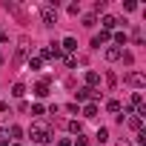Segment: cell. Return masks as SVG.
I'll list each match as a JSON object with an SVG mask.
<instances>
[{"instance_id": "6da1fadb", "label": "cell", "mask_w": 146, "mask_h": 146, "mask_svg": "<svg viewBox=\"0 0 146 146\" xmlns=\"http://www.w3.org/2000/svg\"><path fill=\"white\" fill-rule=\"evenodd\" d=\"M29 137H32L35 143H49V140H52V129H49V123L35 120V123L29 126Z\"/></svg>"}, {"instance_id": "7a4b0ae2", "label": "cell", "mask_w": 146, "mask_h": 146, "mask_svg": "<svg viewBox=\"0 0 146 146\" xmlns=\"http://www.w3.org/2000/svg\"><path fill=\"white\" fill-rule=\"evenodd\" d=\"M40 17H43L46 26H54V23H57V0H54V3H46V6L40 9Z\"/></svg>"}, {"instance_id": "3957f363", "label": "cell", "mask_w": 146, "mask_h": 146, "mask_svg": "<svg viewBox=\"0 0 146 146\" xmlns=\"http://www.w3.org/2000/svg\"><path fill=\"white\" fill-rule=\"evenodd\" d=\"M129 86H135V89H143L146 86V78L140 75V72H126V78H123Z\"/></svg>"}, {"instance_id": "277c9868", "label": "cell", "mask_w": 146, "mask_h": 146, "mask_svg": "<svg viewBox=\"0 0 146 146\" xmlns=\"http://www.w3.org/2000/svg\"><path fill=\"white\" fill-rule=\"evenodd\" d=\"M29 43H32V40H29V37L23 35V37H20V46H17V54H15V63H20V60H23V57L29 54V49H32Z\"/></svg>"}, {"instance_id": "5b68a950", "label": "cell", "mask_w": 146, "mask_h": 146, "mask_svg": "<svg viewBox=\"0 0 146 146\" xmlns=\"http://www.w3.org/2000/svg\"><path fill=\"white\" fill-rule=\"evenodd\" d=\"M109 40H112V35L100 29V35H95V37H92V49H100V46H106Z\"/></svg>"}, {"instance_id": "8992f818", "label": "cell", "mask_w": 146, "mask_h": 146, "mask_svg": "<svg viewBox=\"0 0 146 146\" xmlns=\"http://www.w3.org/2000/svg\"><path fill=\"white\" fill-rule=\"evenodd\" d=\"M126 126H129L132 132H143V117H140V115H129V117H126Z\"/></svg>"}, {"instance_id": "52a82bcc", "label": "cell", "mask_w": 146, "mask_h": 146, "mask_svg": "<svg viewBox=\"0 0 146 146\" xmlns=\"http://www.w3.org/2000/svg\"><path fill=\"white\" fill-rule=\"evenodd\" d=\"M83 80H86V89H95V86L100 83V75H98V72H92V69H89L86 75H83Z\"/></svg>"}, {"instance_id": "ba28073f", "label": "cell", "mask_w": 146, "mask_h": 146, "mask_svg": "<svg viewBox=\"0 0 146 146\" xmlns=\"http://www.w3.org/2000/svg\"><path fill=\"white\" fill-rule=\"evenodd\" d=\"M75 98H78L80 103H89V100L95 98V89H86V86H83V89H78V92H75Z\"/></svg>"}, {"instance_id": "9c48e42d", "label": "cell", "mask_w": 146, "mask_h": 146, "mask_svg": "<svg viewBox=\"0 0 146 146\" xmlns=\"http://www.w3.org/2000/svg\"><path fill=\"white\" fill-rule=\"evenodd\" d=\"M100 23H103V32H112V29H117V23H120V20H117V17H112V15H103V20H100Z\"/></svg>"}, {"instance_id": "30bf717a", "label": "cell", "mask_w": 146, "mask_h": 146, "mask_svg": "<svg viewBox=\"0 0 146 146\" xmlns=\"http://www.w3.org/2000/svg\"><path fill=\"white\" fill-rule=\"evenodd\" d=\"M103 54H106V60H112V63H115V60H120L123 49H117V46H106V52H103Z\"/></svg>"}, {"instance_id": "8fae6325", "label": "cell", "mask_w": 146, "mask_h": 146, "mask_svg": "<svg viewBox=\"0 0 146 146\" xmlns=\"http://www.w3.org/2000/svg\"><path fill=\"white\" fill-rule=\"evenodd\" d=\"M75 49H78V40H75V37H63V43H60V52H69V54H72Z\"/></svg>"}, {"instance_id": "7c38bea8", "label": "cell", "mask_w": 146, "mask_h": 146, "mask_svg": "<svg viewBox=\"0 0 146 146\" xmlns=\"http://www.w3.org/2000/svg\"><path fill=\"white\" fill-rule=\"evenodd\" d=\"M9 137H12V140L17 143V140L23 137V126H17V123H12V126H9Z\"/></svg>"}, {"instance_id": "4fadbf2b", "label": "cell", "mask_w": 146, "mask_h": 146, "mask_svg": "<svg viewBox=\"0 0 146 146\" xmlns=\"http://www.w3.org/2000/svg\"><path fill=\"white\" fill-rule=\"evenodd\" d=\"M35 95H37V98H49V83H46V80H40V83L35 86Z\"/></svg>"}, {"instance_id": "5bb4252c", "label": "cell", "mask_w": 146, "mask_h": 146, "mask_svg": "<svg viewBox=\"0 0 146 146\" xmlns=\"http://www.w3.org/2000/svg\"><path fill=\"white\" fill-rule=\"evenodd\" d=\"M80 112H83V117H95V115H98V103H92V100H89Z\"/></svg>"}, {"instance_id": "9a60e30c", "label": "cell", "mask_w": 146, "mask_h": 146, "mask_svg": "<svg viewBox=\"0 0 146 146\" xmlns=\"http://www.w3.org/2000/svg\"><path fill=\"white\" fill-rule=\"evenodd\" d=\"M23 95H26V86H23V83H15V86H12V98L23 100Z\"/></svg>"}, {"instance_id": "2e32d148", "label": "cell", "mask_w": 146, "mask_h": 146, "mask_svg": "<svg viewBox=\"0 0 146 146\" xmlns=\"http://www.w3.org/2000/svg\"><path fill=\"white\" fill-rule=\"evenodd\" d=\"M3 6H6V12H12V15H17V17H23V9H20L17 3H9V0H6Z\"/></svg>"}, {"instance_id": "e0dca14e", "label": "cell", "mask_w": 146, "mask_h": 146, "mask_svg": "<svg viewBox=\"0 0 146 146\" xmlns=\"http://www.w3.org/2000/svg\"><path fill=\"white\" fill-rule=\"evenodd\" d=\"M115 43H117V49L126 46V43H129V35H126V32H115Z\"/></svg>"}, {"instance_id": "ac0fdd59", "label": "cell", "mask_w": 146, "mask_h": 146, "mask_svg": "<svg viewBox=\"0 0 146 146\" xmlns=\"http://www.w3.org/2000/svg\"><path fill=\"white\" fill-rule=\"evenodd\" d=\"M29 69H32V72H40V69H43V60H40L37 54H35V57H29Z\"/></svg>"}, {"instance_id": "d6986e66", "label": "cell", "mask_w": 146, "mask_h": 146, "mask_svg": "<svg viewBox=\"0 0 146 146\" xmlns=\"http://www.w3.org/2000/svg\"><path fill=\"white\" fill-rule=\"evenodd\" d=\"M95 23H98V17H95V15H83V26H86V29H92Z\"/></svg>"}, {"instance_id": "ffe728a7", "label": "cell", "mask_w": 146, "mask_h": 146, "mask_svg": "<svg viewBox=\"0 0 146 146\" xmlns=\"http://www.w3.org/2000/svg\"><path fill=\"white\" fill-rule=\"evenodd\" d=\"M106 109H109V112H120L123 106H120V100H106Z\"/></svg>"}, {"instance_id": "44dd1931", "label": "cell", "mask_w": 146, "mask_h": 146, "mask_svg": "<svg viewBox=\"0 0 146 146\" xmlns=\"http://www.w3.org/2000/svg\"><path fill=\"white\" fill-rule=\"evenodd\" d=\"M95 137H98V140H100V143H106V140H109V129H103V126H100V129H98V135H95Z\"/></svg>"}, {"instance_id": "7402d4cb", "label": "cell", "mask_w": 146, "mask_h": 146, "mask_svg": "<svg viewBox=\"0 0 146 146\" xmlns=\"http://www.w3.org/2000/svg\"><path fill=\"white\" fill-rule=\"evenodd\" d=\"M9 140H12L9 137V129H0V146H9Z\"/></svg>"}, {"instance_id": "603a6c76", "label": "cell", "mask_w": 146, "mask_h": 146, "mask_svg": "<svg viewBox=\"0 0 146 146\" xmlns=\"http://www.w3.org/2000/svg\"><path fill=\"white\" fill-rule=\"evenodd\" d=\"M72 146H89V140H86V137H83V135H78V137H75V140H72Z\"/></svg>"}, {"instance_id": "cb8c5ba5", "label": "cell", "mask_w": 146, "mask_h": 146, "mask_svg": "<svg viewBox=\"0 0 146 146\" xmlns=\"http://www.w3.org/2000/svg\"><path fill=\"white\" fill-rule=\"evenodd\" d=\"M29 112H32V115H43L46 109H43V103H35V106H29Z\"/></svg>"}, {"instance_id": "d4e9b609", "label": "cell", "mask_w": 146, "mask_h": 146, "mask_svg": "<svg viewBox=\"0 0 146 146\" xmlns=\"http://www.w3.org/2000/svg\"><path fill=\"white\" fill-rule=\"evenodd\" d=\"M63 63H66V69H75V66H78V60L72 57V54H66V60H63Z\"/></svg>"}, {"instance_id": "484cf974", "label": "cell", "mask_w": 146, "mask_h": 146, "mask_svg": "<svg viewBox=\"0 0 146 146\" xmlns=\"http://www.w3.org/2000/svg\"><path fill=\"white\" fill-rule=\"evenodd\" d=\"M120 60H123V63H126V66H132V63H135V57H132V54H129V52H123V54H120Z\"/></svg>"}, {"instance_id": "4316f807", "label": "cell", "mask_w": 146, "mask_h": 146, "mask_svg": "<svg viewBox=\"0 0 146 146\" xmlns=\"http://www.w3.org/2000/svg\"><path fill=\"white\" fill-rule=\"evenodd\" d=\"M66 112H72V115H80V106H78V103H69V106H66Z\"/></svg>"}, {"instance_id": "83f0119b", "label": "cell", "mask_w": 146, "mask_h": 146, "mask_svg": "<svg viewBox=\"0 0 146 146\" xmlns=\"http://www.w3.org/2000/svg\"><path fill=\"white\" fill-rule=\"evenodd\" d=\"M123 9H126V12H135V9H137V3H135V0H126Z\"/></svg>"}, {"instance_id": "f1b7e54d", "label": "cell", "mask_w": 146, "mask_h": 146, "mask_svg": "<svg viewBox=\"0 0 146 146\" xmlns=\"http://www.w3.org/2000/svg\"><path fill=\"white\" fill-rule=\"evenodd\" d=\"M69 15H80V6L78 3H69Z\"/></svg>"}, {"instance_id": "f546056e", "label": "cell", "mask_w": 146, "mask_h": 146, "mask_svg": "<svg viewBox=\"0 0 146 146\" xmlns=\"http://www.w3.org/2000/svg\"><path fill=\"white\" fill-rule=\"evenodd\" d=\"M69 129L75 132V135H80V123H78V120H72V123H69Z\"/></svg>"}, {"instance_id": "4dcf8cb0", "label": "cell", "mask_w": 146, "mask_h": 146, "mask_svg": "<svg viewBox=\"0 0 146 146\" xmlns=\"http://www.w3.org/2000/svg\"><path fill=\"white\" fill-rule=\"evenodd\" d=\"M6 109H9V103H6V100H0V115H6Z\"/></svg>"}, {"instance_id": "1f68e13d", "label": "cell", "mask_w": 146, "mask_h": 146, "mask_svg": "<svg viewBox=\"0 0 146 146\" xmlns=\"http://www.w3.org/2000/svg\"><path fill=\"white\" fill-rule=\"evenodd\" d=\"M57 146H72V140H69V137H63V140H57Z\"/></svg>"}, {"instance_id": "d6a6232c", "label": "cell", "mask_w": 146, "mask_h": 146, "mask_svg": "<svg viewBox=\"0 0 146 146\" xmlns=\"http://www.w3.org/2000/svg\"><path fill=\"white\" fill-rule=\"evenodd\" d=\"M12 146H23V143H12Z\"/></svg>"}, {"instance_id": "836d02e7", "label": "cell", "mask_w": 146, "mask_h": 146, "mask_svg": "<svg viewBox=\"0 0 146 146\" xmlns=\"http://www.w3.org/2000/svg\"><path fill=\"white\" fill-rule=\"evenodd\" d=\"M120 146H132V143H120Z\"/></svg>"}, {"instance_id": "e575fe53", "label": "cell", "mask_w": 146, "mask_h": 146, "mask_svg": "<svg viewBox=\"0 0 146 146\" xmlns=\"http://www.w3.org/2000/svg\"><path fill=\"white\" fill-rule=\"evenodd\" d=\"M0 63H3V54H0Z\"/></svg>"}]
</instances>
